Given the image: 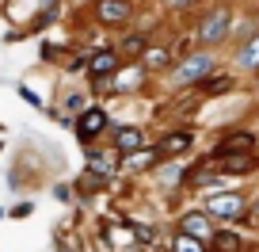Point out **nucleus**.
<instances>
[{
  "mask_svg": "<svg viewBox=\"0 0 259 252\" xmlns=\"http://www.w3.org/2000/svg\"><path fill=\"white\" fill-rule=\"evenodd\" d=\"M164 4H168V8H191L194 0H164Z\"/></svg>",
  "mask_w": 259,
  "mask_h": 252,
  "instance_id": "obj_21",
  "label": "nucleus"
},
{
  "mask_svg": "<svg viewBox=\"0 0 259 252\" xmlns=\"http://www.w3.org/2000/svg\"><path fill=\"white\" fill-rule=\"evenodd\" d=\"M153 252H164V248H153Z\"/></svg>",
  "mask_w": 259,
  "mask_h": 252,
  "instance_id": "obj_23",
  "label": "nucleus"
},
{
  "mask_svg": "<svg viewBox=\"0 0 259 252\" xmlns=\"http://www.w3.org/2000/svg\"><path fill=\"white\" fill-rule=\"evenodd\" d=\"M255 149V138L251 134H229L225 141H221L218 149H213V161H221V157H233V153H251Z\"/></svg>",
  "mask_w": 259,
  "mask_h": 252,
  "instance_id": "obj_6",
  "label": "nucleus"
},
{
  "mask_svg": "<svg viewBox=\"0 0 259 252\" xmlns=\"http://www.w3.org/2000/svg\"><path fill=\"white\" fill-rule=\"evenodd\" d=\"M114 146H118L122 153H138V149H141V130H138V126H126V130H118Z\"/></svg>",
  "mask_w": 259,
  "mask_h": 252,
  "instance_id": "obj_10",
  "label": "nucleus"
},
{
  "mask_svg": "<svg viewBox=\"0 0 259 252\" xmlns=\"http://www.w3.org/2000/svg\"><path fill=\"white\" fill-rule=\"evenodd\" d=\"M240 233H233V229H221V233H213V248L218 252H240Z\"/></svg>",
  "mask_w": 259,
  "mask_h": 252,
  "instance_id": "obj_12",
  "label": "nucleus"
},
{
  "mask_svg": "<svg viewBox=\"0 0 259 252\" xmlns=\"http://www.w3.org/2000/svg\"><path fill=\"white\" fill-rule=\"evenodd\" d=\"M103 126H107V115L99 111V107H92V111L80 115V122H76V134H80L84 141H92V138H99V134H103Z\"/></svg>",
  "mask_w": 259,
  "mask_h": 252,
  "instance_id": "obj_5",
  "label": "nucleus"
},
{
  "mask_svg": "<svg viewBox=\"0 0 259 252\" xmlns=\"http://www.w3.org/2000/svg\"><path fill=\"white\" fill-rule=\"evenodd\" d=\"M153 157H156V153H145V149H138V153H134V161H130V168H145Z\"/></svg>",
  "mask_w": 259,
  "mask_h": 252,
  "instance_id": "obj_20",
  "label": "nucleus"
},
{
  "mask_svg": "<svg viewBox=\"0 0 259 252\" xmlns=\"http://www.w3.org/2000/svg\"><path fill=\"white\" fill-rule=\"evenodd\" d=\"M130 0H96V19L99 23H107V27H114V23H126L130 19Z\"/></svg>",
  "mask_w": 259,
  "mask_h": 252,
  "instance_id": "obj_3",
  "label": "nucleus"
},
{
  "mask_svg": "<svg viewBox=\"0 0 259 252\" xmlns=\"http://www.w3.org/2000/svg\"><path fill=\"white\" fill-rule=\"evenodd\" d=\"M183 233H191V237H210L213 229H210V214L206 210H191V214H183Z\"/></svg>",
  "mask_w": 259,
  "mask_h": 252,
  "instance_id": "obj_9",
  "label": "nucleus"
},
{
  "mask_svg": "<svg viewBox=\"0 0 259 252\" xmlns=\"http://www.w3.org/2000/svg\"><path fill=\"white\" fill-rule=\"evenodd\" d=\"M103 233H107V241H111L114 248H134V241H138L134 229H122V226H107Z\"/></svg>",
  "mask_w": 259,
  "mask_h": 252,
  "instance_id": "obj_11",
  "label": "nucleus"
},
{
  "mask_svg": "<svg viewBox=\"0 0 259 252\" xmlns=\"http://www.w3.org/2000/svg\"><path fill=\"white\" fill-rule=\"evenodd\" d=\"M210 69H213L210 54H187L183 65H179V73H176V81L179 84H198L202 77H210Z\"/></svg>",
  "mask_w": 259,
  "mask_h": 252,
  "instance_id": "obj_1",
  "label": "nucleus"
},
{
  "mask_svg": "<svg viewBox=\"0 0 259 252\" xmlns=\"http://www.w3.org/2000/svg\"><path fill=\"white\" fill-rule=\"evenodd\" d=\"M122 50H126V57H138V54H145V34H130V39L122 42Z\"/></svg>",
  "mask_w": 259,
  "mask_h": 252,
  "instance_id": "obj_18",
  "label": "nucleus"
},
{
  "mask_svg": "<svg viewBox=\"0 0 259 252\" xmlns=\"http://www.w3.org/2000/svg\"><path fill=\"white\" fill-rule=\"evenodd\" d=\"M233 88V77H206L202 81V92H229Z\"/></svg>",
  "mask_w": 259,
  "mask_h": 252,
  "instance_id": "obj_17",
  "label": "nucleus"
},
{
  "mask_svg": "<svg viewBox=\"0 0 259 252\" xmlns=\"http://www.w3.org/2000/svg\"><path fill=\"white\" fill-rule=\"evenodd\" d=\"M114 69H118V61H114V54H96L92 57V77H107V73H114Z\"/></svg>",
  "mask_w": 259,
  "mask_h": 252,
  "instance_id": "obj_13",
  "label": "nucleus"
},
{
  "mask_svg": "<svg viewBox=\"0 0 259 252\" xmlns=\"http://www.w3.org/2000/svg\"><path fill=\"white\" fill-rule=\"evenodd\" d=\"M92 172H99V176H111V172H114V153H96V157H92Z\"/></svg>",
  "mask_w": 259,
  "mask_h": 252,
  "instance_id": "obj_16",
  "label": "nucleus"
},
{
  "mask_svg": "<svg viewBox=\"0 0 259 252\" xmlns=\"http://www.w3.org/2000/svg\"><path fill=\"white\" fill-rule=\"evenodd\" d=\"M240 65H248V69H259V34L248 42V46L240 50Z\"/></svg>",
  "mask_w": 259,
  "mask_h": 252,
  "instance_id": "obj_15",
  "label": "nucleus"
},
{
  "mask_svg": "<svg viewBox=\"0 0 259 252\" xmlns=\"http://www.w3.org/2000/svg\"><path fill=\"white\" fill-rule=\"evenodd\" d=\"M229 23H233V12L229 8H213L210 16L202 19V27H198V39L202 42H221L229 34Z\"/></svg>",
  "mask_w": 259,
  "mask_h": 252,
  "instance_id": "obj_2",
  "label": "nucleus"
},
{
  "mask_svg": "<svg viewBox=\"0 0 259 252\" xmlns=\"http://www.w3.org/2000/svg\"><path fill=\"white\" fill-rule=\"evenodd\" d=\"M240 210H244L240 195H213L210 203H206V214H213V218H236Z\"/></svg>",
  "mask_w": 259,
  "mask_h": 252,
  "instance_id": "obj_4",
  "label": "nucleus"
},
{
  "mask_svg": "<svg viewBox=\"0 0 259 252\" xmlns=\"http://www.w3.org/2000/svg\"><path fill=\"white\" fill-rule=\"evenodd\" d=\"M171 252H206V248H202V241H198V237L179 233L176 241H171Z\"/></svg>",
  "mask_w": 259,
  "mask_h": 252,
  "instance_id": "obj_14",
  "label": "nucleus"
},
{
  "mask_svg": "<svg viewBox=\"0 0 259 252\" xmlns=\"http://www.w3.org/2000/svg\"><path fill=\"white\" fill-rule=\"evenodd\" d=\"M213 164H218L221 172H229V176H240V172H251L259 161L251 153H233V157H221V161H213Z\"/></svg>",
  "mask_w": 259,
  "mask_h": 252,
  "instance_id": "obj_8",
  "label": "nucleus"
},
{
  "mask_svg": "<svg viewBox=\"0 0 259 252\" xmlns=\"http://www.w3.org/2000/svg\"><path fill=\"white\" fill-rule=\"evenodd\" d=\"M248 214H251V222H259V203H251V210H248Z\"/></svg>",
  "mask_w": 259,
  "mask_h": 252,
  "instance_id": "obj_22",
  "label": "nucleus"
},
{
  "mask_svg": "<svg viewBox=\"0 0 259 252\" xmlns=\"http://www.w3.org/2000/svg\"><path fill=\"white\" fill-rule=\"evenodd\" d=\"M191 141H194L191 130H171V134H164V138H160L156 153H187V149H191Z\"/></svg>",
  "mask_w": 259,
  "mask_h": 252,
  "instance_id": "obj_7",
  "label": "nucleus"
},
{
  "mask_svg": "<svg viewBox=\"0 0 259 252\" xmlns=\"http://www.w3.org/2000/svg\"><path fill=\"white\" fill-rule=\"evenodd\" d=\"M145 65H168V50H145Z\"/></svg>",
  "mask_w": 259,
  "mask_h": 252,
  "instance_id": "obj_19",
  "label": "nucleus"
}]
</instances>
